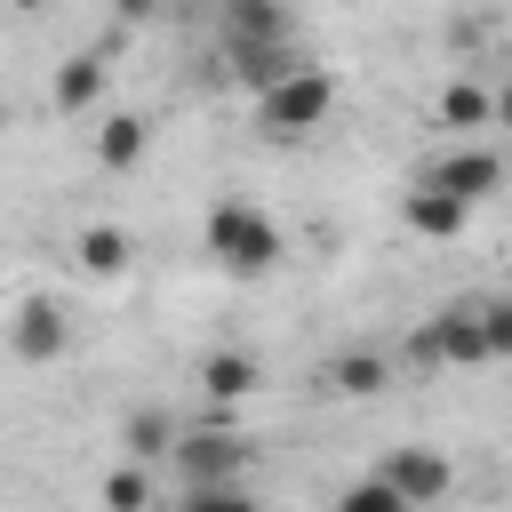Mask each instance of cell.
<instances>
[{
    "mask_svg": "<svg viewBox=\"0 0 512 512\" xmlns=\"http://www.w3.org/2000/svg\"><path fill=\"white\" fill-rule=\"evenodd\" d=\"M208 256H216L224 272L256 280V272H272V264L288 256V232H280L256 200H216V208H208Z\"/></svg>",
    "mask_w": 512,
    "mask_h": 512,
    "instance_id": "6da1fadb",
    "label": "cell"
},
{
    "mask_svg": "<svg viewBox=\"0 0 512 512\" xmlns=\"http://www.w3.org/2000/svg\"><path fill=\"white\" fill-rule=\"evenodd\" d=\"M336 112V80L320 72V64H296V72H280L272 88H256V128L264 136H304V128H320Z\"/></svg>",
    "mask_w": 512,
    "mask_h": 512,
    "instance_id": "7a4b0ae2",
    "label": "cell"
},
{
    "mask_svg": "<svg viewBox=\"0 0 512 512\" xmlns=\"http://www.w3.org/2000/svg\"><path fill=\"white\" fill-rule=\"evenodd\" d=\"M168 456H176L184 488H208V480H240V472L256 464V440L232 432V424H192V432H176Z\"/></svg>",
    "mask_w": 512,
    "mask_h": 512,
    "instance_id": "3957f363",
    "label": "cell"
},
{
    "mask_svg": "<svg viewBox=\"0 0 512 512\" xmlns=\"http://www.w3.org/2000/svg\"><path fill=\"white\" fill-rule=\"evenodd\" d=\"M416 360L432 368H480L488 360V336H480V304H448L416 328Z\"/></svg>",
    "mask_w": 512,
    "mask_h": 512,
    "instance_id": "277c9868",
    "label": "cell"
},
{
    "mask_svg": "<svg viewBox=\"0 0 512 512\" xmlns=\"http://www.w3.org/2000/svg\"><path fill=\"white\" fill-rule=\"evenodd\" d=\"M8 352H16L24 368L64 360V352H72V320H64V304H56V296H24L16 320H8Z\"/></svg>",
    "mask_w": 512,
    "mask_h": 512,
    "instance_id": "5b68a950",
    "label": "cell"
},
{
    "mask_svg": "<svg viewBox=\"0 0 512 512\" xmlns=\"http://www.w3.org/2000/svg\"><path fill=\"white\" fill-rule=\"evenodd\" d=\"M376 480H392V488H400V496H408V504L424 512V504H440V496H448V480H456V464H448L440 448H424V440H408V448H384V456H376Z\"/></svg>",
    "mask_w": 512,
    "mask_h": 512,
    "instance_id": "8992f818",
    "label": "cell"
},
{
    "mask_svg": "<svg viewBox=\"0 0 512 512\" xmlns=\"http://www.w3.org/2000/svg\"><path fill=\"white\" fill-rule=\"evenodd\" d=\"M424 184H440L448 200L480 208V200H496V192H504V160H496L488 144H456V152H440V160H432V176H424Z\"/></svg>",
    "mask_w": 512,
    "mask_h": 512,
    "instance_id": "52a82bcc",
    "label": "cell"
},
{
    "mask_svg": "<svg viewBox=\"0 0 512 512\" xmlns=\"http://www.w3.org/2000/svg\"><path fill=\"white\" fill-rule=\"evenodd\" d=\"M192 384H200L208 400H224V408H232V400H248V392L264 384V360H256V352H240V344H216V352L192 368Z\"/></svg>",
    "mask_w": 512,
    "mask_h": 512,
    "instance_id": "ba28073f",
    "label": "cell"
},
{
    "mask_svg": "<svg viewBox=\"0 0 512 512\" xmlns=\"http://www.w3.org/2000/svg\"><path fill=\"white\" fill-rule=\"evenodd\" d=\"M224 48H288L280 0H224Z\"/></svg>",
    "mask_w": 512,
    "mask_h": 512,
    "instance_id": "9c48e42d",
    "label": "cell"
},
{
    "mask_svg": "<svg viewBox=\"0 0 512 512\" xmlns=\"http://www.w3.org/2000/svg\"><path fill=\"white\" fill-rule=\"evenodd\" d=\"M72 256H80L88 280H120V272L136 264V232H128V224H88V232L72 240Z\"/></svg>",
    "mask_w": 512,
    "mask_h": 512,
    "instance_id": "30bf717a",
    "label": "cell"
},
{
    "mask_svg": "<svg viewBox=\"0 0 512 512\" xmlns=\"http://www.w3.org/2000/svg\"><path fill=\"white\" fill-rule=\"evenodd\" d=\"M400 216H408V232H416V240H456L472 208H464V200H448L440 184H416V192L400 200Z\"/></svg>",
    "mask_w": 512,
    "mask_h": 512,
    "instance_id": "8fae6325",
    "label": "cell"
},
{
    "mask_svg": "<svg viewBox=\"0 0 512 512\" xmlns=\"http://www.w3.org/2000/svg\"><path fill=\"white\" fill-rule=\"evenodd\" d=\"M320 384H328L336 400H368V392H384V384H392V360L360 344V352H336V360L320 368Z\"/></svg>",
    "mask_w": 512,
    "mask_h": 512,
    "instance_id": "7c38bea8",
    "label": "cell"
},
{
    "mask_svg": "<svg viewBox=\"0 0 512 512\" xmlns=\"http://www.w3.org/2000/svg\"><path fill=\"white\" fill-rule=\"evenodd\" d=\"M144 144H152V128H144V112H112L104 128H96V160L120 176V168H136L144 160Z\"/></svg>",
    "mask_w": 512,
    "mask_h": 512,
    "instance_id": "4fadbf2b",
    "label": "cell"
},
{
    "mask_svg": "<svg viewBox=\"0 0 512 512\" xmlns=\"http://www.w3.org/2000/svg\"><path fill=\"white\" fill-rule=\"evenodd\" d=\"M176 432H184V424H176L168 408H136V416H120V448H128L136 464H144V456H168Z\"/></svg>",
    "mask_w": 512,
    "mask_h": 512,
    "instance_id": "5bb4252c",
    "label": "cell"
},
{
    "mask_svg": "<svg viewBox=\"0 0 512 512\" xmlns=\"http://www.w3.org/2000/svg\"><path fill=\"white\" fill-rule=\"evenodd\" d=\"M96 96H104V56H72L56 72V112H88Z\"/></svg>",
    "mask_w": 512,
    "mask_h": 512,
    "instance_id": "9a60e30c",
    "label": "cell"
},
{
    "mask_svg": "<svg viewBox=\"0 0 512 512\" xmlns=\"http://www.w3.org/2000/svg\"><path fill=\"white\" fill-rule=\"evenodd\" d=\"M432 112H440V128H488V120H496V112H488V88H480V80H448Z\"/></svg>",
    "mask_w": 512,
    "mask_h": 512,
    "instance_id": "2e32d148",
    "label": "cell"
},
{
    "mask_svg": "<svg viewBox=\"0 0 512 512\" xmlns=\"http://www.w3.org/2000/svg\"><path fill=\"white\" fill-rule=\"evenodd\" d=\"M104 512H152V480H144V464H136V456L104 472Z\"/></svg>",
    "mask_w": 512,
    "mask_h": 512,
    "instance_id": "e0dca14e",
    "label": "cell"
},
{
    "mask_svg": "<svg viewBox=\"0 0 512 512\" xmlns=\"http://www.w3.org/2000/svg\"><path fill=\"white\" fill-rule=\"evenodd\" d=\"M336 512H416V504H408L392 480H376V472H368V480H352V488L336 496Z\"/></svg>",
    "mask_w": 512,
    "mask_h": 512,
    "instance_id": "ac0fdd59",
    "label": "cell"
},
{
    "mask_svg": "<svg viewBox=\"0 0 512 512\" xmlns=\"http://www.w3.org/2000/svg\"><path fill=\"white\" fill-rule=\"evenodd\" d=\"M184 512H256V496L240 480H208V488H184Z\"/></svg>",
    "mask_w": 512,
    "mask_h": 512,
    "instance_id": "d6986e66",
    "label": "cell"
},
{
    "mask_svg": "<svg viewBox=\"0 0 512 512\" xmlns=\"http://www.w3.org/2000/svg\"><path fill=\"white\" fill-rule=\"evenodd\" d=\"M480 336H488V360H512V296L480 304Z\"/></svg>",
    "mask_w": 512,
    "mask_h": 512,
    "instance_id": "ffe728a7",
    "label": "cell"
},
{
    "mask_svg": "<svg viewBox=\"0 0 512 512\" xmlns=\"http://www.w3.org/2000/svg\"><path fill=\"white\" fill-rule=\"evenodd\" d=\"M488 112H496V120L512 128V80H504V88H488Z\"/></svg>",
    "mask_w": 512,
    "mask_h": 512,
    "instance_id": "44dd1931",
    "label": "cell"
},
{
    "mask_svg": "<svg viewBox=\"0 0 512 512\" xmlns=\"http://www.w3.org/2000/svg\"><path fill=\"white\" fill-rule=\"evenodd\" d=\"M0 128H8V96H0Z\"/></svg>",
    "mask_w": 512,
    "mask_h": 512,
    "instance_id": "7402d4cb",
    "label": "cell"
},
{
    "mask_svg": "<svg viewBox=\"0 0 512 512\" xmlns=\"http://www.w3.org/2000/svg\"><path fill=\"white\" fill-rule=\"evenodd\" d=\"M16 8H40V0H16Z\"/></svg>",
    "mask_w": 512,
    "mask_h": 512,
    "instance_id": "603a6c76",
    "label": "cell"
},
{
    "mask_svg": "<svg viewBox=\"0 0 512 512\" xmlns=\"http://www.w3.org/2000/svg\"><path fill=\"white\" fill-rule=\"evenodd\" d=\"M504 200H512V192H504Z\"/></svg>",
    "mask_w": 512,
    "mask_h": 512,
    "instance_id": "cb8c5ba5",
    "label": "cell"
}]
</instances>
